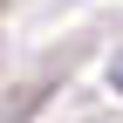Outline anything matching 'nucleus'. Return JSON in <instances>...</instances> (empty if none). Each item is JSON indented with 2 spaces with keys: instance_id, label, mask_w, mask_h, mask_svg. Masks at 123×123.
<instances>
[{
  "instance_id": "obj_1",
  "label": "nucleus",
  "mask_w": 123,
  "mask_h": 123,
  "mask_svg": "<svg viewBox=\"0 0 123 123\" xmlns=\"http://www.w3.org/2000/svg\"><path fill=\"white\" fill-rule=\"evenodd\" d=\"M116 82H123V75H116Z\"/></svg>"
}]
</instances>
